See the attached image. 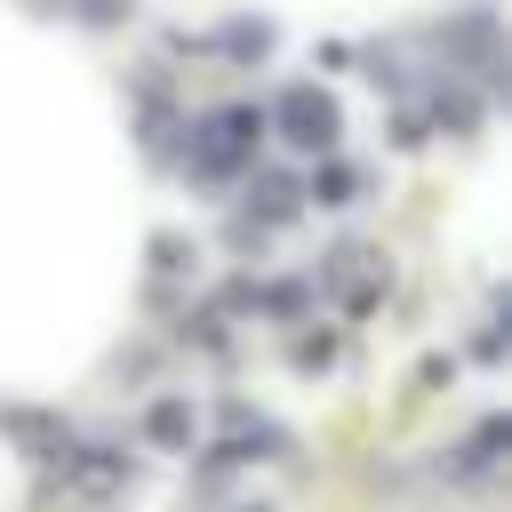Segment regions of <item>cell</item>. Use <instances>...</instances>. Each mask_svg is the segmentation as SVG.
I'll use <instances>...</instances> for the list:
<instances>
[{
  "label": "cell",
  "mask_w": 512,
  "mask_h": 512,
  "mask_svg": "<svg viewBox=\"0 0 512 512\" xmlns=\"http://www.w3.org/2000/svg\"><path fill=\"white\" fill-rule=\"evenodd\" d=\"M256 136H264V112H256V104H224V112H208V120L184 136V168H192V176H232V168L256 152Z\"/></svg>",
  "instance_id": "6da1fadb"
},
{
  "label": "cell",
  "mask_w": 512,
  "mask_h": 512,
  "mask_svg": "<svg viewBox=\"0 0 512 512\" xmlns=\"http://www.w3.org/2000/svg\"><path fill=\"white\" fill-rule=\"evenodd\" d=\"M272 128H280L296 152H328V144H336V128H344V112H336V96H328V88L296 80V88H280V96H272Z\"/></svg>",
  "instance_id": "7a4b0ae2"
},
{
  "label": "cell",
  "mask_w": 512,
  "mask_h": 512,
  "mask_svg": "<svg viewBox=\"0 0 512 512\" xmlns=\"http://www.w3.org/2000/svg\"><path fill=\"white\" fill-rule=\"evenodd\" d=\"M192 48H216L224 64H264V56H272V24H264V16H224V24L200 32Z\"/></svg>",
  "instance_id": "3957f363"
},
{
  "label": "cell",
  "mask_w": 512,
  "mask_h": 512,
  "mask_svg": "<svg viewBox=\"0 0 512 512\" xmlns=\"http://www.w3.org/2000/svg\"><path fill=\"white\" fill-rule=\"evenodd\" d=\"M296 208H304V184L280 176V168H256V176H248V216H240V224H248V232H256V224H288Z\"/></svg>",
  "instance_id": "277c9868"
},
{
  "label": "cell",
  "mask_w": 512,
  "mask_h": 512,
  "mask_svg": "<svg viewBox=\"0 0 512 512\" xmlns=\"http://www.w3.org/2000/svg\"><path fill=\"white\" fill-rule=\"evenodd\" d=\"M480 112H488V104H480V96H472L464 80H440V88H432V120H440V128L472 136V128H480Z\"/></svg>",
  "instance_id": "5b68a950"
},
{
  "label": "cell",
  "mask_w": 512,
  "mask_h": 512,
  "mask_svg": "<svg viewBox=\"0 0 512 512\" xmlns=\"http://www.w3.org/2000/svg\"><path fill=\"white\" fill-rule=\"evenodd\" d=\"M360 192H368V176H360V168H344V160L312 168V184H304V200H320V208H352Z\"/></svg>",
  "instance_id": "8992f818"
},
{
  "label": "cell",
  "mask_w": 512,
  "mask_h": 512,
  "mask_svg": "<svg viewBox=\"0 0 512 512\" xmlns=\"http://www.w3.org/2000/svg\"><path fill=\"white\" fill-rule=\"evenodd\" d=\"M144 440L152 448H184L192 440V400H152L144 408Z\"/></svg>",
  "instance_id": "52a82bcc"
},
{
  "label": "cell",
  "mask_w": 512,
  "mask_h": 512,
  "mask_svg": "<svg viewBox=\"0 0 512 512\" xmlns=\"http://www.w3.org/2000/svg\"><path fill=\"white\" fill-rule=\"evenodd\" d=\"M72 24H88V32H112V24H128L136 16V0H56Z\"/></svg>",
  "instance_id": "ba28073f"
},
{
  "label": "cell",
  "mask_w": 512,
  "mask_h": 512,
  "mask_svg": "<svg viewBox=\"0 0 512 512\" xmlns=\"http://www.w3.org/2000/svg\"><path fill=\"white\" fill-rule=\"evenodd\" d=\"M152 264H160V272H184V264H192V248H184L176 232H160V240H152Z\"/></svg>",
  "instance_id": "9c48e42d"
},
{
  "label": "cell",
  "mask_w": 512,
  "mask_h": 512,
  "mask_svg": "<svg viewBox=\"0 0 512 512\" xmlns=\"http://www.w3.org/2000/svg\"><path fill=\"white\" fill-rule=\"evenodd\" d=\"M336 360V336H296V368H328Z\"/></svg>",
  "instance_id": "30bf717a"
},
{
  "label": "cell",
  "mask_w": 512,
  "mask_h": 512,
  "mask_svg": "<svg viewBox=\"0 0 512 512\" xmlns=\"http://www.w3.org/2000/svg\"><path fill=\"white\" fill-rule=\"evenodd\" d=\"M392 144L416 152V144H424V112H392Z\"/></svg>",
  "instance_id": "8fae6325"
}]
</instances>
